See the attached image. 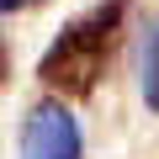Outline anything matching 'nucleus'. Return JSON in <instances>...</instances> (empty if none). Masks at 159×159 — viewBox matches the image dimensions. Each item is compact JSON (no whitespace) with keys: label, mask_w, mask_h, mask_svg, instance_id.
Returning a JSON list of instances; mask_svg holds the SVG:
<instances>
[{"label":"nucleus","mask_w":159,"mask_h":159,"mask_svg":"<svg viewBox=\"0 0 159 159\" xmlns=\"http://www.w3.org/2000/svg\"><path fill=\"white\" fill-rule=\"evenodd\" d=\"M122 16H127V0H101L85 16H74L58 27V37L48 43V53L37 58L43 85L64 90V96H85L96 90V80L106 74L117 37H122Z\"/></svg>","instance_id":"nucleus-1"},{"label":"nucleus","mask_w":159,"mask_h":159,"mask_svg":"<svg viewBox=\"0 0 159 159\" xmlns=\"http://www.w3.org/2000/svg\"><path fill=\"white\" fill-rule=\"evenodd\" d=\"M21 159H85L80 122L64 101H37L21 122Z\"/></svg>","instance_id":"nucleus-2"},{"label":"nucleus","mask_w":159,"mask_h":159,"mask_svg":"<svg viewBox=\"0 0 159 159\" xmlns=\"http://www.w3.org/2000/svg\"><path fill=\"white\" fill-rule=\"evenodd\" d=\"M138 90H143V106L159 111V11L148 16V27L138 37Z\"/></svg>","instance_id":"nucleus-3"},{"label":"nucleus","mask_w":159,"mask_h":159,"mask_svg":"<svg viewBox=\"0 0 159 159\" xmlns=\"http://www.w3.org/2000/svg\"><path fill=\"white\" fill-rule=\"evenodd\" d=\"M21 6H32V0H0V16H11V11H21Z\"/></svg>","instance_id":"nucleus-4"},{"label":"nucleus","mask_w":159,"mask_h":159,"mask_svg":"<svg viewBox=\"0 0 159 159\" xmlns=\"http://www.w3.org/2000/svg\"><path fill=\"white\" fill-rule=\"evenodd\" d=\"M0 80H6V48H0Z\"/></svg>","instance_id":"nucleus-5"}]
</instances>
